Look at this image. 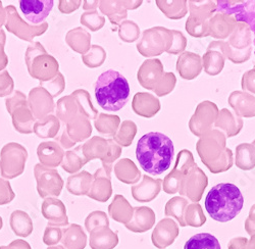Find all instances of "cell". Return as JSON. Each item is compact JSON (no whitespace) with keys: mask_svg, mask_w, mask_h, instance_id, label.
<instances>
[{"mask_svg":"<svg viewBox=\"0 0 255 249\" xmlns=\"http://www.w3.org/2000/svg\"><path fill=\"white\" fill-rule=\"evenodd\" d=\"M174 155L172 139L162 133L149 132L137 143L136 156L140 167L152 176L161 175L171 168Z\"/></svg>","mask_w":255,"mask_h":249,"instance_id":"obj_1","label":"cell"},{"mask_svg":"<svg viewBox=\"0 0 255 249\" xmlns=\"http://www.w3.org/2000/svg\"><path fill=\"white\" fill-rule=\"evenodd\" d=\"M204 205L212 220L228 223L241 213L244 197L235 184L220 183L209 190Z\"/></svg>","mask_w":255,"mask_h":249,"instance_id":"obj_2","label":"cell"},{"mask_svg":"<svg viewBox=\"0 0 255 249\" xmlns=\"http://www.w3.org/2000/svg\"><path fill=\"white\" fill-rule=\"evenodd\" d=\"M196 150L212 174L225 173L233 167V151L227 147V137L218 129H212L201 136L196 143Z\"/></svg>","mask_w":255,"mask_h":249,"instance_id":"obj_3","label":"cell"},{"mask_svg":"<svg viewBox=\"0 0 255 249\" xmlns=\"http://www.w3.org/2000/svg\"><path fill=\"white\" fill-rule=\"evenodd\" d=\"M94 91L100 108L108 112H118L127 105L131 89L124 75L109 70L97 78Z\"/></svg>","mask_w":255,"mask_h":249,"instance_id":"obj_4","label":"cell"},{"mask_svg":"<svg viewBox=\"0 0 255 249\" xmlns=\"http://www.w3.org/2000/svg\"><path fill=\"white\" fill-rule=\"evenodd\" d=\"M172 40V30L156 26L143 31L136 47L138 52L144 57H156L169 49Z\"/></svg>","mask_w":255,"mask_h":249,"instance_id":"obj_5","label":"cell"},{"mask_svg":"<svg viewBox=\"0 0 255 249\" xmlns=\"http://www.w3.org/2000/svg\"><path fill=\"white\" fill-rule=\"evenodd\" d=\"M219 113L220 110L215 102L209 100L200 102L188 123L190 132L200 138L214 129Z\"/></svg>","mask_w":255,"mask_h":249,"instance_id":"obj_6","label":"cell"},{"mask_svg":"<svg viewBox=\"0 0 255 249\" xmlns=\"http://www.w3.org/2000/svg\"><path fill=\"white\" fill-rule=\"evenodd\" d=\"M196 164L193 153L188 149H182L177 155L173 171L162 180L163 191L167 194L178 193L183 178Z\"/></svg>","mask_w":255,"mask_h":249,"instance_id":"obj_7","label":"cell"},{"mask_svg":"<svg viewBox=\"0 0 255 249\" xmlns=\"http://www.w3.org/2000/svg\"><path fill=\"white\" fill-rule=\"evenodd\" d=\"M207 186L208 178L206 174L196 164L183 178L179 193L192 203H199Z\"/></svg>","mask_w":255,"mask_h":249,"instance_id":"obj_8","label":"cell"},{"mask_svg":"<svg viewBox=\"0 0 255 249\" xmlns=\"http://www.w3.org/2000/svg\"><path fill=\"white\" fill-rule=\"evenodd\" d=\"M219 7L221 8L220 12L233 15L237 22L246 23L255 37V1H219Z\"/></svg>","mask_w":255,"mask_h":249,"instance_id":"obj_9","label":"cell"},{"mask_svg":"<svg viewBox=\"0 0 255 249\" xmlns=\"http://www.w3.org/2000/svg\"><path fill=\"white\" fill-rule=\"evenodd\" d=\"M180 234L179 225L171 218H164L157 223L151 235L152 244L158 249L171 246Z\"/></svg>","mask_w":255,"mask_h":249,"instance_id":"obj_10","label":"cell"},{"mask_svg":"<svg viewBox=\"0 0 255 249\" xmlns=\"http://www.w3.org/2000/svg\"><path fill=\"white\" fill-rule=\"evenodd\" d=\"M163 74L164 69L160 59L147 58L138 70L137 79L143 88L152 91Z\"/></svg>","mask_w":255,"mask_h":249,"instance_id":"obj_11","label":"cell"},{"mask_svg":"<svg viewBox=\"0 0 255 249\" xmlns=\"http://www.w3.org/2000/svg\"><path fill=\"white\" fill-rule=\"evenodd\" d=\"M54 2L51 0H22L19 9L25 18L32 24H41L47 18Z\"/></svg>","mask_w":255,"mask_h":249,"instance_id":"obj_12","label":"cell"},{"mask_svg":"<svg viewBox=\"0 0 255 249\" xmlns=\"http://www.w3.org/2000/svg\"><path fill=\"white\" fill-rule=\"evenodd\" d=\"M162 189V180L153 179L150 176L144 175L142 180L133 185L131 188L133 198L138 202H150L154 200Z\"/></svg>","mask_w":255,"mask_h":249,"instance_id":"obj_13","label":"cell"},{"mask_svg":"<svg viewBox=\"0 0 255 249\" xmlns=\"http://www.w3.org/2000/svg\"><path fill=\"white\" fill-rule=\"evenodd\" d=\"M177 71L181 78L185 80H194L202 72V58L199 54L184 51L177 59Z\"/></svg>","mask_w":255,"mask_h":249,"instance_id":"obj_14","label":"cell"},{"mask_svg":"<svg viewBox=\"0 0 255 249\" xmlns=\"http://www.w3.org/2000/svg\"><path fill=\"white\" fill-rule=\"evenodd\" d=\"M237 24L236 18L225 12H217L208 20L209 36L217 40L228 39Z\"/></svg>","mask_w":255,"mask_h":249,"instance_id":"obj_15","label":"cell"},{"mask_svg":"<svg viewBox=\"0 0 255 249\" xmlns=\"http://www.w3.org/2000/svg\"><path fill=\"white\" fill-rule=\"evenodd\" d=\"M132 109L136 115L150 119L158 114L161 105L155 95L148 92H138L133 97Z\"/></svg>","mask_w":255,"mask_h":249,"instance_id":"obj_16","label":"cell"},{"mask_svg":"<svg viewBox=\"0 0 255 249\" xmlns=\"http://www.w3.org/2000/svg\"><path fill=\"white\" fill-rule=\"evenodd\" d=\"M229 106L240 118L255 117V95L244 91H233L228 98Z\"/></svg>","mask_w":255,"mask_h":249,"instance_id":"obj_17","label":"cell"},{"mask_svg":"<svg viewBox=\"0 0 255 249\" xmlns=\"http://www.w3.org/2000/svg\"><path fill=\"white\" fill-rule=\"evenodd\" d=\"M155 221L156 216L152 209L148 206H137L134 207L133 218L126 225V228L134 233H145L152 229Z\"/></svg>","mask_w":255,"mask_h":249,"instance_id":"obj_18","label":"cell"},{"mask_svg":"<svg viewBox=\"0 0 255 249\" xmlns=\"http://www.w3.org/2000/svg\"><path fill=\"white\" fill-rule=\"evenodd\" d=\"M243 126L244 122L242 118L228 109H223L218 115L215 129L222 131L227 138H231L237 136L243 129Z\"/></svg>","mask_w":255,"mask_h":249,"instance_id":"obj_19","label":"cell"},{"mask_svg":"<svg viewBox=\"0 0 255 249\" xmlns=\"http://www.w3.org/2000/svg\"><path fill=\"white\" fill-rule=\"evenodd\" d=\"M91 249H114L119 244V236L110 227H101L90 232Z\"/></svg>","mask_w":255,"mask_h":249,"instance_id":"obj_20","label":"cell"},{"mask_svg":"<svg viewBox=\"0 0 255 249\" xmlns=\"http://www.w3.org/2000/svg\"><path fill=\"white\" fill-rule=\"evenodd\" d=\"M43 212L44 217L49 221L48 226L52 227H63L68 226L69 220L67 217L66 207L59 200L49 199L43 203Z\"/></svg>","mask_w":255,"mask_h":249,"instance_id":"obj_21","label":"cell"},{"mask_svg":"<svg viewBox=\"0 0 255 249\" xmlns=\"http://www.w3.org/2000/svg\"><path fill=\"white\" fill-rule=\"evenodd\" d=\"M109 214L116 222L126 226L133 218L134 207L123 195L118 194L109 206Z\"/></svg>","mask_w":255,"mask_h":249,"instance_id":"obj_22","label":"cell"},{"mask_svg":"<svg viewBox=\"0 0 255 249\" xmlns=\"http://www.w3.org/2000/svg\"><path fill=\"white\" fill-rule=\"evenodd\" d=\"M227 43L237 50H245L252 47L253 38L249 26L244 22H237L235 29L227 40Z\"/></svg>","mask_w":255,"mask_h":249,"instance_id":"obj_23","label":"cell"},{"mask_svg":"<svg viewBox=\"0 0 255 249\" xmlns=\"http://www.w3.org/2000/svg\"><path fill=\"white\" fill-rule=\"evenodd\" d=\"M60 243L66 249H85L87 245V235L81 226L73 224L62 231Z\"/></svg>","mask_w":255,"mask_h":249,"instance_id":"obj_24","label":"cell"},{"mask_svg":"<svg viewBox=\"0 0 255 249\" xmlns=\"http://www.w3.org/2000/svg\"><path fill=\"white\" fill-rule=\"evenodd\" d=\"M115 173L121 182L129 185L137 184L142 178L138 167L130 158H123L119 160L115 165Z\"/></svg>","mask_w":255,"mask_h":249,"instance_id":"obj_25","label":"cell"},{"mask_svg":"<svg viewBox=\"0 0 255 249\" xmlns=\"http://www.w3.org/2000/svg\"><path fill=\"white\" fill-rule=\"evenodd\" d=\"M111 175L105 171L99 170L95 176V181L92 186L90 192L88 193L89 197L98 200L100 202H105L110 199L113 193Z\"/></svg>","mask_w":255,"mask_h":249,"instance_id":"obj_26","label":"cell"},{"mask_svg":"<svg viewBox=\"0 0 255 249\" xmlns=\"http://www.w3.org/2000/svg\"><path fill=\"white\" fill-rule=\"evenodd\" d=\"M189 16L200 22H208L218 10L217 1H188Z\"/></svg>","mask_w":255,"mask_h":249,"instance_id":"obj_27","label":"cell"},{"mask_svg":"<svg viewBox=\"0 0 255 249\" xmlns=\"http://www.w3.org/2000/svg\"><path fill=\"white\" fill-rule=\"evenodd\" d=\"M235 165L243 171L255 168V148L251 143H241L236 147Z\"/></svg>","mask_w":255,"mask_h":249,"instance_id":"obj_28","label":"cell"},{"mask_svg":"<svg viewBox=\"0 0 255 249\" xmlns=\"http://www.w3.org/2000/svg\"><path fill=\"white\" fill-rule=\"evenodd\" d=\"M159 10L171 19H181L188 13V1H168V0H157L155 1Z\"/></svg>","mask_w":255,"mask_h":249,"instance_id":"obj_29","label":"cell"},{"mask_svg":"<svg viewBox=\"0 0 255 249\" xmlns=\"http://www.w3.org/2000/svg\"><path fill=\"white\" fill-rule=\"evenodd\" d=\"M202 58V68L209 76H218L222 73L225 67V56L217 50L206 51Z\"/></svg>","mask_w":255,"mask_h":249,"instance_id":"obj_30","label":"cell"},{"mask_svg":"<svg viewBox=\"0 0 255 249\" xmlns=\"http://www.w3.org/2000/svg\"><path fill=\"white\" fill-rule=\"evenodd\" d=\"M11 230L16 236L28 237L33 232V223L26 213L20 211L12 213L10 217Z\"/></svg>","mask_w":255,"mask_h":249,"instance_id":"obj_31","label":"cell"},{"mask_svg":"<svg viewBox=\"0 0 255 249\" xmlns=\"http://www.w3.org/2000/svg\"><path fill=\"white\" fill-rule=\"evenodd\" d=\"M188 200L182 196H175L169 199L164 207V215L174 218L181 227H186L184 223V213L188 205Z\"/></svg>","mask_w":255,"mask_h":249,"instance_id":"obj_32","label":"cell"},{"mask_svg":"<svg viewBox=\"0 0 255 249\" xmlns=\"http://www.w3.org/2000/svg\"><path fill=\"white\" fill-rule=\"evenodd\" d=\"M184 249H222L220 241L209 233H199L191 237Z\"/></svg>","mask_w":255,"mask_h":249,"instance_id":"obj_33","label":"cell"},{"mask_svg":"<svg viewBox=\"0 0 255 249\" xmlns=\"http://www.w3.org/2000/svg\"><path fill=\"white\" fill-rule=\"evenodd\" d=\"M137 124L130 120L124 121L121 124L118 132L115 135V142L123 147H128L133 143L137 134Z\"/></svg>","mask_w":255,"mask_h":249,"instance_id":"obj_34","label":"cell"},{"mask_svg":"<svg viewBox=\"0 0 255 249\" xmlns=\"http://www.w3.org/2000/svg\"><path fill=\"white\" fill-rule=\"evenodd\" d=\"M184 223L186 226L199 228L206 223V217L199 203H189L184 213Z\"/></svg>","mask_w":255,"mask_h":249,"instance_id":"obj_35","label":"cell"},{"mask_svg":"<svg viewBox=\"0 0 255 249\" xmlns=\"http://www.w3.org/2000/svg\"><path fill=\"white\" fill-rule=\"evenodd\" d=\"M103 13L108 14L113 24H120L128 16V10L124 7L122 1H104L100 4Z\"/></svg>","mask_w":255,"mask_h":249,"instance_id":"obj_36","label":"cell"},{"mask_svg":"<svg viewBox=\"0 0 255 249\" xmlns=\"http://www.w3.org/2000/svg\"><path fill=\"white\" fill-rule=\"evenodd\" d=\"M121 124V119L118 116L112 115H100L96 121V128L102 133L110 136H115Z\"/></svg>","mask_w":255,"mask_h":249,"instance_id":"obj_37","label":"cell"},{"mask_svg":"<svg viewBox=\"0 0 255 249\" xmlns=\"http://www.w3.org/2000/svg\"><path fill=\"white\" fill-rule=\"evenodd\" d=\"M141 35L140 28L138 24L133 20L125 19L120 24L119 28V36L126 43H133L139 39Z\"/></svg>","mask_w":255,"mask_h":249,"instance_id":"obj_38","label":"cell"},{"mask_svg":"<svg viewBox=\"0 0 255 249\" xmlns=\"http://www.w3.org/2000/svg\"><path fill=\"white\" fill-rule=\"evenodd\" d=\"M177 84V78L174 73H165L162 75L154 89L152 90L157 97H163L172 93Z\"/></svg>","mask_w":255,"mask_h":249,"instance_id":"obj_39","label":"cell"},{"mask_svg":"<svg viewBox=\"0 0 255 249\" xmlns=\"http://www.w3.org/2000/svg\"><path fill=\"white\" fill-rule=\"evenodd\" d=\"M185 28L190 36L195 38H204L209 36L208 22H200V20L188 16Z\"/></svg>","mask_w":255,"mask_h":249,"instance_id":"obj_40","label":"cell"},{"mask_svg":"<svg viewBox=\"0 0 255 249\" xmlns=\"http://www.w3.org/2000/svg\"><path fill=\"white\" fill-rule=\"evenodd\" d=\"M101 227H110V220L103 212H93L85 221V228L89 233Z\"/></svg>","mask_w":255,"mask_h":249,"instance_id":"obj_41","label":"cell"},{"mask_svg":"<svg viewBox=\"0 0 255 249\" xmlns=\"http://www.w3.org/2000/svg\"><path fill=\"white\" fill-rule=\"evenodd\" d=\"M173 34V40H172V44L169 49L166 51L168 54H181L186 50L187 47V38L185 35L178 30H172Z\"/></svg>","mask_w":255,"mask_h":249,"instance_id":"obj_42","label":"cell"},{"mask_svg":"<svg viewBox=\"0 0 255 249\" xmlns=\"http://www.w3.org/2000/svg\"><path fill=\"white\" fill-rule=\"evenodd\" d=\"M61 238H62V231L60 228L48 226L44 232L43 242L48 247L55 246V245H58V243L61 241Z\"/></svg>","mask_w":255,"mask_h":249,"instance_id":"obj_43","label":"cell"},{"mask_svg":"<svg viewBox=\"0 0 255 249\" xmlns=\"http://www.w3.org/2000/svg\"><path fill=\"white\" fill-rule=\"evenodd\" d=\"M242 91L255 95V68L245 72L241 80Z\"/></svg>","mask_w":255,"mask_h":249,"instance_id":"obj_44","label":"cell"},{"mask_svg":"<svg viewBox=\"0 0 255 249\" xmlns=\"http://www.w3.org/2000/svg\"><path fill=\"white\" fill-rule=\"evenodd\" d=\"M105 57H106V53L101 47L93 46L91 54L89 55L88 59H86V64L91 68L98 67L103 64Z\"/></svg>","mask_w":255,"mask_h":249,"instance_id":"obj_45","label":"cell"},{"mask_svg":"<svg viewBox=\"0 0 255 249\" xmlns=\"http://www.w3.org/2000/svg\"><path fill=\"white\" fill-rule=\"evenodd\" d=\"M85 24H86L89 28H91L93 31H96L104 25V18L100 15H98L96 12L91 13L90 15H87L85 18Z\"/></svg>","mask_w":255,"mask_h":249,"instance_id":"obj_46","label":"cell"},{"mask_svg":"<svg viewBox=\"0 0 255 249\" xmlns=\"http://www.w3.org/2000/svg\"><path fill=\"white\" fill-rule=\"evenodd\" d=\"M244 227H245L246 232L250 236L255 234V204H253L251 206V209H250L249 214H248V218L245 221Z\"/></svg>","mask_w":255,"mask_h":249,"instance_id":"obj_47","label":"cell"},{"mask_svg":"<svg viewBox=\"0 0 255 249\" xmlns=\"http://www.w3.org/2000/svg\"><path fill=\"white\" fill-rule=\"evenodd\" d=\"M0 249H32L31 245L22 239H17L10 242L8 245L0 246Z\"/></svg>","mask_w":255,"mask_h":249,"instance_id":"obj_48","label":"cell"},{"mask_svg":"<svg viewBox=\"0 0 255 249\" xmlns=\"http://www.w3.org/2000/svg\"><path fill=\"white\" fill-rule=\"evenodd\" d=\"M248 239L245 237H236L230 240L228 243V249H242V247L247 243Z\"/></svg>","mask_w":255,"mask_h":249,"instance_id":"obj_49","label":"cell"},{"mask_svg":"<svg viewBox=\"0 0 255 249\" xmlns=\"http://www.w3.org/2000/svg\"><path fill=\"white\" fill-rule=\"evenodd\" d=\"M122 3L127 10H135L142 5L143 1H141V0H139V1H122Z\"/></svg>","mask_w":255,"mask_h":249,"instance_id":"obj_50","label":"cell"},{"mask_svg":"<svg viewBox=\"0 0 255 249\" xmlns=\"http://www.w3.org/2000/svg\"><path fill=\"white\" fill-rule=\"evenodd\" d=\"M242 249H255V234L251 236V238L242 247Z\"/></svg>","mask_w":255,"mask_h":249,"instance_id":"obj_51","label":"cell"},{"mask_svg":"<svg viewBox=\"0 0 255 249\" xmlns=\"http://www.w3.org/2000/svg\"><path fill=\"white\" fill-rule=\"evenodd\" d=\"M46 249H66L62 245H55V246H49Z\"/></svg>","mask_w":255,"mask_h":249,"instance_id":"obj_52","label":"cell"},{"mask_svg":"<svg viewBox=\"0 0 255 249\" xmlns=\"http://www.w3.org/2000/svg\"><path fill=\"white\" fill-rule=\"evenodd\" d=\"M1 228H2V219L0 218V230H1Z\"/></svg>","mask_w":255,"mask_h":249,"instance_id":"obj_53","label":"cell"},{"mask_svg":"<svg viewBox=\"0 0 255 249\" xmlns=\"http://www.w3.org/2000/svg\"><path fill=\"white\" fill-rule=\"evenodd\" d=\"M251 144H252V145H253V147H254V148H255V140H254V141H253V142H252V143H251Z\"/></svg>","mask_w":255,"mask_h":249,"instance_id":"obj_54","label":"cell"}]
</instances>
